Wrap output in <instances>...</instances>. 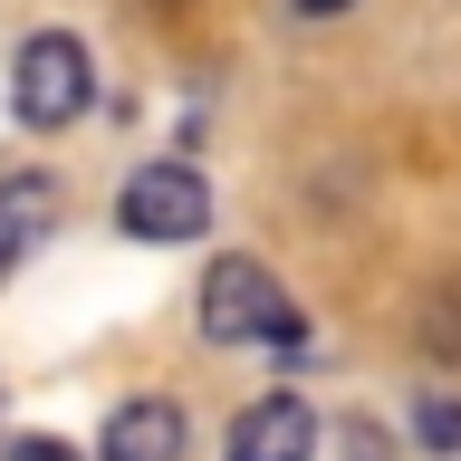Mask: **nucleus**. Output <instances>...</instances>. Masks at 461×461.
Segmentation results:
<instances>
[{
	"instance_id": "4",
	"label": "nucleus",
	"mask_w": 461,
	"mask_h": 461,
	"mask_svg": "<svg viewBox=\"0 0 461 461\" xmlns=\"http://www.w3.org/2000/svg\"><path fill=\"white\" fill-rule=\"evenodd\" d=\"M308 452H317V413L298 394H259L230 423V461H308Z\"/></svg>"
},
{
	"instance_id": "3",
	"label": "nucleus",
	"mask_w": 461,
	"mask_h": 461,
	"mask_svg": "<svg viewBox=\"0 0 461 461\" xmlns=\"http://www.w3.org/2000/svg\"><path fill=\"white\" fill-rule=\"evenodd\" d=\"M115 221L135 230V240H202L212 230V183L193 164H144L115 202Z\"/></svg>"
},
{
	"instance_id": "10",
	"label": "nucleus",
	"mask_w": 461,
	"mask_h": 461,
	"mask_svg": "<svg viewBox=\"0 0 461 461\" xmlns=\"http://www.w3.org/2000/svg\"><path fill=\"white\" fill-rule=\"evenodd\" d=\"M298 10H308V20H327V10H346V0H298Z\"/></svg>"
},
{
	"instance_id": "9",
	"label": "nucleus",
	"mask_w": 461,
	"mask_h": 461,
	"mask_svg": "<svg viewBox=\"0 0 461 461\" xmlns=\"http://www.w3.org/2000/svg\"><path fill=\"white\" fill-rule=\"evenodd\" d=\"M10 461H86V452H68V442H49V432H20V442H10Z\"/></svg>"
},
{
	"instance_id": "8",
	"label": "nucleus",
	"mask_w": 461,
	"mask_h": 461,
	"mask_svg": "<svg viewBox=\"0 0 461 461\" xmlns=\"http://www.w3.org/2000/svg\"><path fill=\"white\" fill-rule=\"evenodd\" d=\"M423 337H432V346H461V298H452V288L432 298V327H423Z\"/></svg>"
},
{
	"instance_id": "6",
	"label": "nucleus",
	"mask_w": 461,
	"mask_h": 461,
	"mask_svg": "<svg viewBox=\"0 0 461 461\" xmlns=\"http://www.w3.org/2000/svg\"><path fill=\"white\" fill-rule=\"evenodd\" d=\"M106 461H183V413L173 403H115L106 413Z\"/></svg>"
},
{
	"instance_id": "7",
	"label": "nucleus",
	"mask_w": 461,
	"mask_h": 461,
	"mask_svg": "<svg viewBox=\"0 0 461 461\" xmlns=\"http://www.w3.org/2000/svg\"><path fill=\"white\" fill-rule=\"evenodd\" d=\"M423 442H432V452H461V403H452V394L423 403Z\"/></svg>"
},
{
	"instance_id": "1",
	"label": "nucleus",
	"mask_w": 461,
	"mask_h": 461,
	"mask_svg": "<svg viewBox=\"0 0 461 461\" xmlns=\"http://www.w3.org/2000/svg\"><path fill=\"white\" fill-rule=\"evenodd\" d=\"M202 337L212 346H298V308H288V288L259 269V259H212V279H202Z\"/></svg>"
},
{
	"instance_id": "5",
	"label": "nucleus",
	"mask_w": 461,
	"mask_h": 461,
	"mask_svg": "<svg viewBox=\"0 0 461 461\" xmlns=\"http://www.w3.org/2000/svg\"><path fill=\"white\" fill-rule=\"evenodd\" d=\"M58 212H68V202H58L49 173H10V183H0V269H20V259L58 230Z\"/></svg>"
},
{
	"instance_id": "2",
	"label": "nucleus",
	"mask_w": 461,
	"mask_h": 461,
	"mask_svg": "<svg viewBox=\"0 0 461 461\" xmlns=\"http://www.w3.org/2000/svg\"><path fill=\"white\" fill-rule=\"evenodd\" d=\"M86 96H96L86 49L68 39V29H39V39L20 49V68H10V106H20V125H68V115H86Z\"/></svg>"
}]
</instances>
